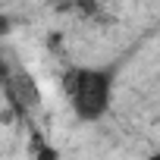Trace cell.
<instances>
[{
  "label": "cell",
  "instance_id": "cell-1",
  "mask_svg": "<svg viewBox=\"0 0 160 160\" xmlns=\"http://www.w3.org/2000/svg\"><path fill=\"white\" fill-rule=\"evenodd\" d=\"M110 75L101 69H75L66 75V91L72 101V110L82 119H98L110 107Z\"/></svg>",
  "mask_w": 160,
  "mask_h": 160
},
{
  "label": "cell",
  "instance_id": "cell-2",
  "mask_svg": "<svg viewBox=\"0 0 160 160\" xmlns=\"http://www.w3.org/2000/svg\"><path fill=\"white\" fill-rule=\"evenodd\" d=\"M0 88H3V98L10 101L16 113H32L41 101L35 78L10 57H0Z\"/></svg>",
  "mask_w": 160,
  "mask_h": 160
},
{
  "label": "cell",
  "instance_id": "cell-3",
  "mask_svg": "<svg viewBox=\"0 0 160 160\" xmlns=\"http://www.w3.org/2000/svg\"><path fill=\"white\" fill-rule=\"evenodd\" d=\"M151 160H160V154H157V157H151Z\"/></svg>",
  "mask_w": 160,
  "mask_h": 160
},
{
  "label": "cell",
  "instance_id": "cell-4",
  "mask_svg": "<svg viewBox=\"0 0 160 160\" xmlns=\"http://www.w3.org/2000/svg\"><path fill=\"white\" fill-rule=\"evenodd\" d=\"M0 94H3V88H0Z\"/></svg>",
  "mask_w": 160,
  "mask_h": 160
}]
</instances>
